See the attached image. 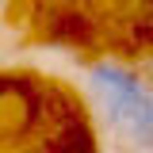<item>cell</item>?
I'll use <instances>...</instances> for the list:
<instances>
[{"label":"cell","mask_w":153,"mask_h":153,"mask_svg":"<svg viewBox=\"0 0 153 153\" xmlns=\"http://www.w3.org/2000/svg\"><path fill=\"white\" fill-rule=\"evenodd\" d=\"M92 88L107 111V126L130 149H153V88L123 65H96Z\"/></svg>","instance_id":"obj_1"}]
</instances>
